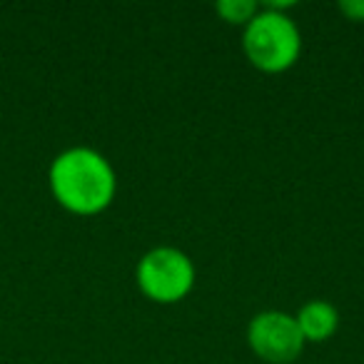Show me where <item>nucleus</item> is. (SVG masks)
<instances>
[{
    "label": "nucleus",
    "mask_w": 364,
    "mask_h": 364,
    "mask_svg": "<svg viewBox=\"0 0 364 364\" xmlns=\"http://www.w3.org/2000/svg\"><path fill=\"white\" fill-rule=\"evenodd\" d=\"M48 185L63 210L73 215H100L117 193V177L110 160L92 147H68L48 170Z\"/></svg>",
    "instance_id": "f257e3e1"
},
{
    "label": "nucleus",
    "mask_w": 364,
    "mask_h": 364,
    "mask_svg": "<svg viewBox=\"0 0 364 364\" xmlns=\"http://www.w3.org/2000/svg\"><path fill=\"white\" fill-rule=\"evenodd\" d=\"M242 50L247 60L262 73H284L299 60L302 36L287 13L262 8L245 26Z\"/></svg>",
    "instance_id": "f03ea898"
},
{
    "label": "nucleus",
    "mask_w": 364,
    "mask_h": 364,
    "mask_svg": "<svg viewBox=\"0 0 364 364\" xmlns=\"http://www.w3.org/2000/svg\"><path fill=\"white\" fill-rule=\"evenodd\" d=\"M135 279L140 292L157 304L185 299L195 287V264L177 247H155L137 262Z\"/></svg>",
    "instance_id": "7ed1b4c3"
},
{
    "label": "nucleus",
    "mask_w": 364,
    "mask_h": 364,
    "mask_svg": "<svg viewBox=\"0 0 364 364\" xmlns=\"http://www.w3.org/2000/svg\"><path fill=\"white\" fill-rule=\"evenodd\" d=\"M247 342L252 352L267 364H292L307 344L297 319L279 309H264L250 319Z\"/></svg>",
    "instance_id": "20e7f679"
},
{
    "label": "nucleus",
    "mask_w": 364,
    "mask_h": 364,
    "mask_svg": "<svg viewBox=\"0 0 364 364\" xmlns=\"http://www.w3.org/2000/svg\"><path fill=\"white\" fill-rule=\"evenodd\" d=\"M304 342H327L339 327V312L327 299H312L294 314Z\"/></svg>",
    "instance_id": "39448f33"
},
{
    "label": "nucleus",
    "mask_w": 364,
    "mask_h": 364,
    "mask_svg": "<svg viewBox=\"0 0 364 364\" xmlns=\"http://www.w3.org/2000/svg\"><path fill=\"white\" fill-rule=\"evenodd\" d=\"M218 16L225 23H232V26H247L255 16L259 13V6L255 0H220L215 6Z\"/></svg>",
    "instance_id": "423d86ee"
},
{
    "label": "nucleus",
    "mask_w": 364,
    "mask_h": 364,
    "mask_svg": "<svg viewBox=\"0 0 364 364\" xmlns=\"http://www.w3.org/2000/svg\"><path fill=\"white\" fill-rule=\"evenodd\" d=\"M342 16H347L354 23H364V0H342L339 3Z\"/></svg>",
    "instance_id": "0eeeda50"
}]
</instances>
